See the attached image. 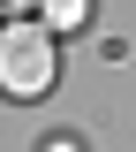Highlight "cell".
Here are the masks:
<instances>
[{
    "label": "cell",
    "instance_id": "obj_1",
    "mask_svg": "<svg viewBox=\"0 0 136 152\" xmlns=\"http://www.w3.org/2000/svg\"><path fill=\"white\" fill-rule=\"evenodd\" d=\"M60 31H45V23H8L0 31V91L8 99H45L60 76Z\"/></svg>",
    "mask_w": 136,
    "mask_h": 152
},
{
    "label": "cell",
    "instance_id": "obj_2",
    "mask_svg": "<svg viewBox=\"0 0 136 152\" xmlns=\"http://www.w3.org/2000/svg\"><path fill=\"white\" fill-rule=\"evenodd\" d=\"M38 15H45V31H83L91 23V0H38Z\"/></svg>",
    "mask_w": 136,
    "mask_h": 152
},
{
    "label": "cell",
    "instance_id": "obj_3",
    "mask_svg": "<svg viewBox=\"0 0 136 152\" xmlns=\"http://www.w3.org/2000/svg\"><path fill=\"white\" fill-rule=\"evenodd\" d=\"M45 152H76V145H68V137H53V145H45Z\"/></svg>",
    "mask_w": 136,
    "mask_h": 152
},
{
    "label": "cell",
    "instance_id": "obj_4",
    "mask_svg": "<svg viewBox=\"0 0 136 152\" xmlns=\"http://www.w3.org/2000/svg\"><path fill=\"white\" fill-rule=\"evenodd\" d=\"M0 8H38V0H0Z\"/></svg>",
    "mask_w": 136,
    "mask_h": 152
}]
</instances>
